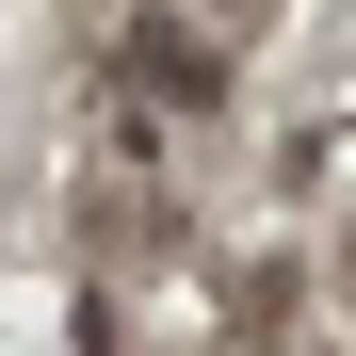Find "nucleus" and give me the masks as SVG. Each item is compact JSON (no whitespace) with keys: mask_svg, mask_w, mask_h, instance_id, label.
I'll use <instances>...</instances> for the list:
<instances>
[{"mask_svg":"<svg viewBox=\"0 0 356 356\" xmlns=\"http://www.w3.org/2000/svg\"><path fill=\"white\" fill-rule=\"evenodd\" d=\"M113 49H130V81H146L162 113H211V97H227V49H211L195 17H130Z\"/></svg>","mask_w":356,"mask_h":356,"instance_id":"f257e3e1","label":"nucleus"},{"mask_svg":"<svg viewBox=\"0 0 356 356\" xmlns=\"http://www.w3.org/2000/svg\"><path fill=\"white\" fill-rule=\"evenodd\" d=\"M211 17H259V0H211Z\"/></svg>","mask_w":356,"mask_h":356,"instance_id":"f03ea898","label":"nucleus"}]
</instances>
